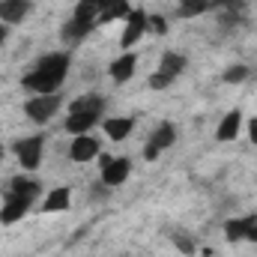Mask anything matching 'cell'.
Returning <instances> with one entry per match:
<instances>
[{"label":"cell","instance_id":"cell-1","mask_svg":"<svg viewBox=\"0 0 257 257\" xmlns=\"http://www.w3.org/2000/svg\"><path fill=\"white\" fill-rule=\"evenodd\" d=\"M69 66H72V54L69 51H48L42 54L36 66L30 72H24L21 78V87L30 93V96H48V93H60L66 75H69Z\"/></svg>","mask_w":257,"mask_h":257},{"label":"cell","instance_id":"cell-2","mask_svg":"<svg viewBox=\"0 0 257 257\" xmlns=\"http://www.w3.org/2000/svg\"><path fill=\"white\" fill-rule=\"evenodd\" d=\"M105 108H108L105 96H99V93H84V96H78V99H72V102L66 105L69 114H66L63 128L72 138H75V135H90V128L102 123Z\"/></svg>","mask_w":257,"mask_h":257},{"label":"cell","instance_id":"cell-3","mask_svg":"<svg viewBox=\"0 0 257 257\" xmlns=\"http://www.w3.org/2000/svg\"><path fill=\"white\" fill-rule=\"evenodd\" d=\"M12 153L21 165L24 174H36L39 165H42V156H45V135H27V138H18L12 144Z\"/></svg>","mask_w":257,"mask_h":257},{"label":"cell","instance_id":"cell-4","mask_svg":"<svg viewBox=\"0 0 257 257\" xmlns=\"http://www.w3.org/2000/svg\"><path fill=\"white\" fill-rule=\"evenodd\" d=\"M60 108H63V96H60V93L30 96V99L24 102V117H27L30 123H36V126H42V123H48Z\"/></svg>","mask_w":257,"mask_h":257},{"label":"cell","instance_id":"cell-5","mask_svg":"<svg viewBox=\"0 0 257 257\" xmlns=\"http://www.w3.org/2000/svg\"><path fill=\"white\" fill-rule=\"evenodd\" d=\"M99 168H102L99 180H102L108 189H117V186L126 183L128 174H132V159H128V156H108V153H99Z\"/></svg>","mask_w":257,"mask_h":257},{"label":"cell","instance_id":"cell-6","mask_svg":"<svg viewBox=\"0 0 257 257\" xmlns=\"http://www.w3.org/2000/svg\"><path fill=\"white\" fill-rule=\"evenodd\" d=\"M147 21H150V12L141 9V6H132V12L126 15V27H123V33H120V48H123V51H132V48L144 39Z\"/></svg>","mask_w":257,"mask_h":257},{"label":"cell","instance_id":"cell-7","mask_svg":"<svg viewBox=\"0 0 257 257\" xmlns=\"http://www.w3.org/2000/svg\"><path fill=\"white\" fill-rule=\"evenodd\" d=\"M174 144H177V126L174 123H159V126L153 128V135L147 138V144H144V159L147 162H156Z\"/></svg>","mask_w":257,"mask_h":257},{"label":"cell","instance_id":"cell-8","mask_svg":"<svg viewBox=\"0 0 257 257\" xmlns=\"http://www.w3.org/2000/svg\"><path fill=\"white\" fill-rule=\"evenodd\" d=\"M99 153H102V147H99V138H93V135H75L69 144V159L75 165H87V162L99 159Z\"/></svg>","mask_w":257,"mask_h":257},{"label":"cell","instance_id":"cell-9","mask_svg":"<svg viewBox=\"0 0 257 257\" xmlns=\"http://www.w3.org/2000/svg\"><path fill=\"white\" fill-rule=\"evenodd\" d=\"M30 200H24V197H18V194H3V206H0V224L3 227H9V224H15V221H21L27 212H30Z\"/></svg>","mask_w":257,"mask_h":257},{"label":"cell","instance_id":"cell-10","mask_svg":"<svg viewBox=\"0 0 257 257\" xmlns=\"http://www.w3.org/2000/svg\"><path fill=\"white\" fill-rule=\"evenodd\" d=\"M3 194H18V197H24V200H39L42 197V183L36 180V177H12L9 183H6V189H3Z\"/></svg>","mask_w":257,"mask_h":257},{"label":"cell","instance_id":"cell-11","mask_svg":"<svg viewBox=\"0 0 257 257\" xmlns=\"http://www.w3.org/2000/svg\"><path fill=\"white\" fill-rule=\"evenodd\" d=\"M33 9V0H0V21L6 27H15L21 24Z\"/></svg>","mask_w":257,"mask_h":257},{"label":"cell","instance_id":"cell-12","mask_svg":"<svg viewBox=\"0 0 257 257\" xmlns=\"http://www.w3.org/2000/svg\"><path fill=\"white\" fill-rule=\"evenodd\" d=\"M135 72H138V54H135V51H123L117 60H111V66H108V75H111L114 84H126V81H132Z\"/></svg>","mask_w":257,"mask_h":257},{"label":"cell","instance_id":"cell-13","mask_svg":"<svg viewBox=\"0 0 257 257\" xmlns=\"http://www.w3.org/2000/svg\"><path fill=\"white\" fill-rule=\"evenodd\" d=\"M102 132H105L108 141L120 144V141H126L128 135L135 132V117H105L102 120Z\"/></svg>","mask_w":257,"mask_h":257},{"label":"cell","instance_id":"cell-14","mask_svg":"<svg viewBox=\"0 0 257 257\" xmlns=\"http://www.w3.org/2000/svg\"><path fill=\"white\" fill-rule=\"evenodd\" d=\"M239 132H242V111L233 108V111H227V114L221 117V123L215 128V138H218L221 144H227V141H236Z\"/></svg>","mask_w":257,"mask_h":257},{"label":"cell","instance_id":"cell-15","mask_svg":"<svg viewBox=\"0 0 257 257\" xmlns=\"http://www.w3.org/2000/svg\"><path fill=\"white\" fill-rule=\"evenodd\" d=\"M132 12V0H105L102 3V12H99V21L96 27H105V24H114V21H126V15Z\"/></svg>","mask_w":257,"mask_h":257},{"label":"cell","instance_id":"cell-16","mask_svg":"<svg viewBox=\"0 0 257 257\" xmlns=\"http://www.w3.org/2000/svg\"><path fill=\"white\" fill-rule=\"evenodd\" d=\"M96 30V24H90V21H75V18H69L63 24V30H60V39H63L66 45L72 48V45H81L90 33Z\"/></svg>","mask_w":257,"mask_h":257},{"label":"cell","instance_id":"cell-17","mask_svg":"<svg viewBox=\"0 0 257 257\" xmlns=\"http://www.w3.org/2000/svg\"><path fill=\"white\" fill-rule=\"evenodd\" d=\"M72 206V189H66V186H57V189H51V192H45L42 197V212H66Z\"/></svg>","mask_w":257,"mask_h":257},{"label":"cell","instance_id":"cell-18","mask_svg":"<svg viewBox=\"0 0 257 257\" xmlns=\"http://www.w3.org/2000/svg\"><path fill=\"white\" fill-rule=\"evenodd\" d=\"M186 66H189L186 54H180V51H165V54L159 57V69H156V72H162V75H168L171 81H177V78L186 72Z\"/></svg>","mask_w":257,"mask_h":257},{"label":"cell","instance_id":"cell-19","mask_svg":"<svg viewBox=\"0 0 257 257\" xmlns=\"http://www.w3.org/2000/svg\"><path fill=\"white\" fill-rule=\"evenodd\" d=\"M102 3H105V0H78L75 9H72V18H75V21H90V24H96V21H99V12H102Z\"/></svg>","mask_w":257,"mask_h":257},{"label":"cell","instance_id":"cell-20","mask_svg":"<svg viewBox=\"0 0 257 257\" xmlns=\"http://www.w3.org/2000/svg\"><path fill=\"white\" fill-rule=\"evenodd\" d=\"M224 239H227L230 245L245 242V221H242V218H227V221H224Z\"/></svg>","mask_w":257,"mask_h":257},{"label":"cell","instance_id":"cell-21","mask_svg":"<svg viewBox=\"0 0 257 257\" xmlns=\"http://www.w3.org/2000/svg\"><path fill=\"white\" fill-rule=\"evenodd\" d=\"M171 242L177 245V251L186 257H194L197 254V245H194V239L186 233V230H171Z\"/></svg>","mask_w":257,"mask_h":257},{"label":"cell","instance_id":"cell-22","mask_svg":"<svg viewBox=\"0 0 257 257\" xmlns=\"http://www.w3.org/2000/svg\"><path fill=\"white\" fill-rule=\"evenodd\" d=\"M248 78H251V69L245 63L227 66V69L221 72V81H224V84H242V81H248Z\"/></svg>","mask_w":257,"mask_h":257},{"label":"cell","instance_id":"cell-23","mask_svg":"<svg viewBox=\"0 0 257 257\" xmlns=\"http://www.w3.org/2000/svg\"><path fill=\"white\" fill-rule=\"evenodd\" d=\"M183 9L177 12L180 18H197V15H203L206 9H212V0H186V3H180Z\"/></svg>","mask_w":257,"mask_h":257},{"label":"cell","instance_id":"cell-24","mask_svg":"<svg viewBox=\"0 0 257 257\" xmlns=\"http://www.w3.org/2000/svg\"><path fill=\"white\" fill-rule=\"evenodd\" d=\"M153 30V36H165L168 33V21L162 18V15H150V21H147V33Z\"/></svg>","mask_w":257,"mask_h":257},{"label":"cell","instance_id":"cell-25","mask_svg":"<svg viewBox=\"0 0 257 257\" xmlns=\"http://www.w3.org/2000/svg\"><path fill=\"white\" fill-rule=\"evenodd\" d=\"M242 221H245V242H257V212H248Z\"/></svg>","mask_w":257,"mask_h":257},{"label":"cell","instance_id":"cell-26","mask_svg":"<svg viewBox=\"0 0 257 257\" xmlns=\"http://www.w3.org/2000/svg\"><path fill=\"white\" fill-rule=\"evenodd\" d=\"M147 84H150V90H168V87H171V84H174V81H171V78H168V75H162V72H153V75H150V81H147Z\"/></svg>","mask_w":257,"mask_h":257},{"label":"cell","instance_id":"cell-27","mask_svg":"<svg viewBox=\"0 0 257 257\" xmlns=\"http://www.w3.org/2000/svg\"><path fill=\"white\" fill-rule=\"evenodd\" d=\"M245 128H248V141L257 147V117H248V126Z\"/></svg>","mask_w":257,"mask_h":257},{"label":"cell","instance_id":"cell-28","mask_svg":"<svg viewBox=\"0 0 257 257\" xmlns=\"http://www.w3.org/2000/svg\"><path fill=\"white\" fill-rule=\"evenodd\" d=\"M6 39H9V27H6V24L0 21V48L6 45Z\"/></svg>","mask_w":257,"mask_h":257},{"label":"cell","instance_id":"cell-29","mask_svg":"<svg viewBox=\"0 0 257 257\" xmlns=\"http://www.w3.org/2000/svg\"><path fill=\"white\" fill-rule=\"evenodd\" d=\"M3 156H6V147H3V144H0V162H3Z\"/></svg>","mask_w":257,"mask_h":257},{"label":"cell","instance_id":"cell-30","mask_svg":"<svg viewBox=\"0 0 257 257\" xmlns=\"http://www.w3.org/2000/svg\"><path fill=\"white\" fill-rule=\"evenodd\" d=\"M254 84H257V72H254Z\"/></svg>","mask_w":257,"mask_h":257}]
</instances>
